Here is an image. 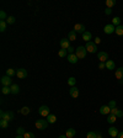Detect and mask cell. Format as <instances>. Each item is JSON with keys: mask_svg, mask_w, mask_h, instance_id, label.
I'll return each instance as SVG.
<instances>
[{"mask_svg": "<svg viewBox=\"0 0 123 138\" xmlns=\"http://www.w3.org/2000/svg\"><path fill=\"white\" fill-rule=\"evenodd\" d=\"M14 119H15V115L12 111H4V110L0 111V120H6V121L10 122Z\"/></svg>", "mask_w": 123, "mask_h": 138, "instance_id": "obj_1", "label": "cell"}, {"mask_svg": "<svg viewBox=\"0 0 123 138\" xmlns=\"http://www.w3.org/2000/svg\"><path fill=\"white\" fill-rule=\"evenodd\" d=\"M86 48L84 47V46H79L78 48H76V51H75V54H76V57L79 58V59H84L86 57Z\"/></svg>", "mask_w": 123, "mask_h": 138, "instance_id": "obj_2", "label": "cell"}, {"mask_svg": "<svg viewBox=\"0 0 123 138\" xmlns=\"http://www.w3.org/2000/svg\"><path fill=\"white\" fill-rule=\"evenodd\" d=\"M48 127V121L44 119H39L36 121V128H38V130H41V131H43V130H46Z\"/></svg>", "mask_w": 123, "mask_h": 138, "instance_id": "obj_3", "label": "cell"}, {"mask_svg": "<svg viewBox=\"0 0 123 138\" xmlns=\"http://www.w3.org/2000/svg\"><path fill=\"white\" fill-rule=\"evenodd\" d=\"M38 113H39L42 117H47L48 115H50V113H49V107L46 106V105H42V106L38 109Z\"/></svg>", "mask_w": 123, "mask_h": 138, "instance_id": "obj_4", "label": "cell"}, {"mask_svg": "<svg viewBox=\"0 0 123 138\" xmlns=\"http://www.w3.org/2000/svg\"><path fill=\"white\" fill-rule=\"evenodd\" d=\"M85 48L89 53H96V51H97V44H95L94 42H87Z\"/></svg>", "mask_w": 123, "mask_h": 138, "instance_id": "obj_5", "label": "cell"}, {"mask_svg": "<svg viewBox=\"0 0 123 138\" xmlns=\"http://www.w3.org/2000/svg\"><path fill=\"white\" fill-rule=\"evenodd\" d=\"M97 59L100 61L101 63H106L108 61V53H106V52H98L97 53Z\"/></svg>", "mask_w": 123, "mask_h": 138, "instance_id": "obj_6", "label": "cell"}, {"mask_svg": "<svg viewBox=\"0 0 123 138\" xmlns=\"http://www.w3.org/2000/svg\"><path fill=\"white\" fill-rule=\"evenodd\" d=\"M115 31H116V26H113L112 24H108L104 27V32L106 35H112V33H115Z\"/></svg>", "mask_w": 123, "mask_h": 138, "instance_id": "obj_7", "label": "cell"}, {"mask_svg": "<svg viewBox=\"0 0 123 138\" xmlns=\"http://www.w3.org/2000/svg\"><path fill=\"white\" fill-rule=\"evenodd\" d=\"M0 82H1V84H3V86H11L12 85V79L10 78V76H7V75L3 76Z\"/></svg>", "mask_w": 123, "mask_h": 138, "instance_id": "obj_8", "label": "cell"}, {"mask_svg": "<svg viewBox=\"0 0 123 138\" xmlns=\"http://www.w3.org/2000/svg\"><path fill=\"white\" fill-rule=\"evenodd\" d=\"M74 31L76 32V33H85L86 32V27L85 25H83V24H76V25L74 26Z\"/></svg>", "mask_w": 123, "mask_h": 138, "instance_id": "obj_9", "label": "cell"}, {"mask_svg": "<svg viewBox=\"0 0 123 138\" xmlns=\"http://www.w3.org/2000/svg\"><path fill=\"white\" fill-rule=\"evenodd\" d=\"M16 75H17L18 79H25V78H27V70L24 68H20L16 70Z\"/></svg>", "mask_w": 123, "mask_h": 138, "instance_id": "obj_10", "label": "cell"}, {"mask_svg": "<svg viewBox=\"0 0 123 138\" xmlns=\"http://www.w3.org/2000/svg\"><path fill=\"white\" fill-rule=\"evenodd\" d=\"M69 94H70V96L71 97H74V99H76L78 96H79V89L76 88V86H71L70 88V90H69Z\"/></svg>", "mask_w": 123, "mask_h": 138, "instance_id": "obj_11", "label": "cell"}, {"mask_svg": "<svg viewBox=\"0 0 123 138\" xmlns=\"http://www.w3.org/2000/svg\"><path fill=\"white\" fill-rule=\"evenodd\" d=\"M70 47V41L68 38H63L60 40V48L61 50H68Z\"/></svg>", "mask_w": 123, "mask_h": 138, "instance_id": "obj_12", "label": "cell"}, {"mask_svg": "<svg viewBox=\"0 0 123 138\" xmlns=\"http://www.w3.org/2000/svg\"><path fill=\"white\" fill-rule=\"evenodd\" d=\"M100 113L101 115H108L111 113V109L108 105H102V106L100 107Z\"/></svg>", "mask_w": 123, "mask_h": 138, "instance_id": "obj_13", "label": "cell"}, {"mask_svg": "<svg viewBox=\"0 0 123 138\" xmlns=\"http://www.w3.org/2000/svg\"><path fill=\"white\" fill-rule=\"evenodd\" d=\"M67 59H68V62L71 63V64H75V63L79 61V58L76 57V54H75V53H73V54H68Z\"/></svg>", "mask_w": 123, "mask_h": 138, "instance_id": "obj_14", "label": "cell"}, {"mask_svg": "<svg viewBox=\"0 0 123 138\" xmlns=\"http://www.w3.org/2000/svg\"><path fill=\"white\" fill-rule=\"evenodd\" d=\"M118 130H117L116 127H113V126H111L110 128H108V134H110L111 137H117L118 136Z\"/></svg>", "mask_w": 123, "mask_h": 138, "instance_id": "obj_15", "label": "cell"}, {"mask_svg": "<svg viewBox=\"0 0 123 138\" xmlns=\"http://www.w3.org/2000/svg\"><path fill=\"white\" fill-rule=\"evenodd\" d=\"M91 38H92V35H91V32L86 31L85 33H83V40H84V41H85L86 43H87V42H91Z\"/></svg>", "mask_w": 123, "mask_h": 138, "instance_id": "obj_16", "label": "cell"}, {"mask_svg": "<svg viewBox=\"0 0 123 138\" xmlns=\"http://www.w3.org/2000/svg\"><path fill=\"white\" fill-rule=\"evenodd\" d=\"M106 69H108V70H113V69H116V64L113 61H111L108 59L107 62H106Z\"/></svg>", "mask_w": 123, "mask_h": 138, "instance_id": "obj_17", "label": "cell"}, {"mask_svg": "<svg viewBox=\"0 0 123 138\" xmlns=\"http://www.w3.org/2000/svg\"><path fill=\"white\" fill-rule=\"evenodd\" d=\"M75 134H76V131H75L74 128H68L67 133H65V136H67L68 138H74L75 137Z\"/></svg>", "mask_w": 123, "mask_h": 138, "instance_id": "obj_18", "label": "cell"}, {"mask_svg": "<svg viewBox=\"0 0 123 138\" xmlns=\"http://www.w3.org/2000/svg\"><path fill=\"white\" fill-rule=\"evenodd\" d=\"M116 78L119 80H123V67H119L118 69H116Z\"/></svg>", "mask_w": 123, "mask_h": 138, "instance_id": "obj_19", "label": "cell"}, {"mask_svg": "<svg viewBox=\"0 0 123 138\" xmlns=\"http://www.w3.org/2000/svg\"><path fill=\"white\" fill-rule=\"evenodd\" d=\"M10 89H11V94H18L20 93V88H18L17 84H12L11 86H10Z\"/></svg>", "mask_w": 123, "mask_h": 138, "instance_id": "obj_20", "label": "cell"}, {"mask_svg": "<svg viewBox=\"0 0 123 138\" xmlns=\"http://www.w3.org/2000/svg\"><path fill=\"white\" fill-rule=\"evenodd\" d=\"M31 112V109L28 106H24L21 110H20V113H22L24 116H26V115H28V113Z\"/></svg>", "mask_w": 123, "mask_h": 138, "instance_id": "obj_21", "label": "cell"}, {"mask_svg": "<svg viewBox=\"0 0 123 138\" xmlns=\"http://www.w3.org/2000/svg\"><path fill=\"white\" fill-rule=\"evenodd\" d=\"M68 40L69 41H75L76 40V32L75 31H70L68 33Z\"/></svg>", "mask_w": 123, "mask_h": 138, "instance_id": "obj_22", "label": "cell"}, {"mask_svg": "<svg viewBox=\"0 0 123 138\" xmlns=\"http://www.w3.org/2000/svg\"><path fill=\"white\" fill-rule=\"evenodd\" d=\"M116 120H117V116H115V115H108V117H107V122H108V123H111V125H112V123H115V122H116Z\"/></svg>", "mask_w": 123, "mask_h": 138, "instance_id": "obj_23", "label": "cell"}, {"mask_svg": "<svg viewBox=\"0 0 123 138\" xmlns=\"http://www.w3.org/2000/svg\"><path fill=\"white\" fill-rule=\"evenodd\" d=\"M6 75L10 76V78H12L14 75H16V72H15V69H12V68L6 69Z\"/></svg>", "mask_w": 123, "mask_h": 138, "instance_id": "obj_24", "label": "cell"}, {"mask_svg": "<svg viewBox=\"0 0 123 138\" xmlns=\"http://www.w3.org/2000/svg\"><path fill=\"white\" fill-rule=\"evenodd\" d=\"M75 84H76V79L74 76H70L68 79V85H70V88H71V86H75Z\"/></svg>", "mask_w": 123, "mask_h": 138, "instance_id": "obj_25", "label": "cell"}, {"mask_svg": "<svg viewBox=\"0 0 123 138\" xmlns=\"http://www.w3.org/2000/svg\"><path fill=\"white\" fill-rule=\"evenodd\" d=\"M112 25L113 26H119L121 25V19H119V17H118V16H116V17H113V19H112Z\"/></svg>", "mask_w": 123, "mask_h": 138, "instance_id": "obj_26", "label": "cell"}, {"mask_svg": "<svg viewBox=\"0 0 123 138\" xmlns=\"http://www.w3.org/2000/svg\"><path fill=\"white\" fill-rule=\"evenodd\" d=\"M1 93L4 95H9V94H11V89H10V86H3Z\"/></svg>", "mask_w": 123, "mask_h": 138, "instance_id": "obj_27", "label": "cell"}, {"mask_svg": "<svg viewBox=\"0 0 123 138\" xmlns=\"http://www.w3.org/2000/svg\"><path fill=\"white\" fill-rule=\"evenodd\" d=\"M116 35H118V36H123V26L122 25H119V26H117L116 27Z\"/></svg>", "mask_w": 123, "mask_h": 138, "instance_id": "obj_28", "label": "cell"}, {"mask_svg": "<svg viewBox=\"0 0 123 138\" xmlns=\"http://www.w3.org/2000/svg\"><path fill=\"white\" fill-rule=\"evenodd\" d=\"M47 121H48V123H54L55 121H57V117H55L54 115H48L47 116Z\"/></svg>", "mask_w": 123, "mask_h": 138, "instance_id": "obj_29", "label": "cell"}, {"mask_svg": "<svg viewBox=\"0 0 123 138\" xmlns=\"http://www.w3.org/2000/svg\"><path fill=\"white\" fill-rule=\"evenodd\" d=\"M115 5H116V1H113V0H106V6L108 7V9H112Z\"/></svg>", "mask_w": 123, "mask_h": 138, "instance_id": "obj_30", "label": "cell"}, {"mask_svg": "<svg viewBox=\"0 0 123 138\" xmlns=\"http://www.w3.org/2000/svg\"><path fill=\"white\" fill-rule=\"evenodd\" d=\"M0 127H1V128H7V127H9V121H6V120H0Z\"/></svg>", "mask_w": 123, "mask_h": 138, "instance_id": "obj_31", "label": "cell"}, {"mask_svg": "<svg viewBox=\"0 0 123 138\" xmlns=\"http://www.w3.org/2000/svg\"><path fill=\"white\" fill-rule=\"evenodd\" d=\"M58 56L60 58H64V57H68V51L67 50H60L58 52Z\"/></svg>", "mask_w": 123, "mask_h": 138, "instance_id": "obj_32", "label": "cell"}, {"mask_svg": "<svg viewBox=\"0 0 123 138\" xmlns=\"http://www.w3.org/2000/svg\"><path fill=\"white\" fill-rule=\"evenodd\" d=\"M15 21H16L15 16H9L7 20H6V24H7V25H12V24H15Z\"/></svg>", "mask_w": 123, "mask_h": 138, "instance_id": "obj_33", "label": "cell"}, {"mask_svg": "<svg viewBox=\"0 0 123 138\" xmlns=\"http://www.w3.org/2000/svg\"><path fill=\"white\" fill-rule=\"evenodd\" d=\"M6 30V21H0V31L4 32Z\"/></svg>", "mask_w": 123, "mask_h": 138, "instance_id": "obj_34", "label": "cell"}, {"mask_svg": "<svg viewBox=\"0 0 123 138\" xmlns=\"http://www.w3.org/2000/svg\"><path fill=\"white\" fill-rule=\"evenodd\" d=\"M7 17H9V16H6L5 11H3V10H1V11H0V19H1V21H6Z\"/></svg>", "mask_w": 123, "mask_h": 138, "instance_id": "obj_35", "label": "cell"}, {"mask_svg": "<svg viewBox=\"0 0 123 138\" xmlns=\"http://www.w3.org/2000/svg\"><path fill=\"white\" fill-rule=\"evenodd\" d=\"M16 132H17L18 136H24L25 133H26V131H25V128H22V127H18L17 130H16Z\"/></svg>", "mask_w": 123, "mask_h": 138, "instance_id": "obj_36", "label": "cell"}, {"mask_svg": "<svg viewBox=\"0 0 123 138\" xmlns=\"http://www.w3.org/2000/svg\"><path fill=\"white\" fill-rule=\"evenodd\" d=\"M24 138H36V137H35V134L32 132H26L24 134Z\"/></svg>", "mask_w": 123, "mask_h": 138, "instance_id": "obj_37", "label": "cell"}, {"mask_svg": "<svg viewBox=\"0 0 123 138\" xmlns=\"http://www.w3.org/2000/svg\"><path fill=\"white\" fill-rule=\"evenodd\" d=\"M86 138H96V132H87L86 134Z\"/></svg>", "mask_w": 123, "mask_h": 138, "instance_id": "obj_38", "label": "cell"}, {"mask_svg": "<svg viewBox=\"0 0 123 138\" xmlns=\"http://www.w3.org/2000/svg\"><path fill=\"white\" fill-rule=\"evenodd\" d=\"M108 106H110V109H115V107H116V101L111 100L110 102H108Z\"/></svg>", "mask_w": 123, "mask_h": 138, "instance_id": "obj_39", "label": "cell"}, {"mask_svg": "<svg viewBox=\"0 0 123 138\" xmlns=\"http://www.w3.org/2000/svg\"><path fill=\"white\" fill-rule=\"evenodd\" d=\"M75 50H76V48H74V47H71V46H70V47H69V48H68V54H73L74 52H75Z\"/></svg>", "mask_w": 123, "mask_h": 138, "instance_id": "obj_40", "label": "cell"}, {"mask_svg": "<svg viewBox=\"0 0 123 138\" xmlns=\"http://www.w3.org/2000/svg\"><path fill=\"white\" fill-rule=\"evenodd\" d=\"M116 116L117 117H123V111H121L119 109L117 110V112H116Z\"/></svg>", "mask_w": 123, "mask_h": 138, "instance_id": "obj_41", "label": "cell"}, {"mask_svg": "<svg viewBox=\"0 0 123 138\" xmlns=\"http://www.w3.org/2000/svg\"><path fill=\"white\" fill-rule=\"evenodd\" d=\"M105 14H106V15H111V14H112V9H108V7H106V10H105Z\"/></svg>", "mask_w": 123, "mask_h": 138, "instance_id": "obj_42", "label": "cell"}, {"mask_svg": "<svg viewBox=\"0 0 123 138\" xmlns=\"http://www.w3.org/2000/svg\"><path fill=\"white\" fill-rule=\"evenodd\" d=\"M105 68H106V63L100 62V64H98V69H105Z\"/></svg>", "mask_w": 123, "mask_h": 138, "instance_id": "obj_43", "label": "cell"}, {"mask_svg": "<svg viewBox=\"0 0 123 138\" xmlns=\"http://www.w3.org/2000/svg\"><path fill=\"white\" fill-rule=\"evenodd\" d=\"M117 110H118V109H117V107H115V109H111V115H115V116H116V112H117Z\"/></svg>", "mask_w": 123, "mask_h": 138, "instance_id": "obj_44", "label": "cell"}, {"mask_svg": "<svg viewBox=\"0 0 123 138\" xmlns=\"http://www.w3.org/2000/svg\"><path fill=\"white\" fill-rule=\"evenodd\" d=\"M100 42H101V38H100V37H96V38H95V41H94V43H95V44H98Z\"/></svg>", "mask_w": 123, "mask_h": 138, "instance_id": "obj_45", "label": "cell"}, {"mask_svg": "<svg viewBox=\"0 0 123 138\" xmlns=\"http://www.w3.org/2000/svg\"><path fill=\"white\" fill-rule=\"evenodd\" d=\"M117 138H123V132H119L118 136H117Z\"/></svg>", "mask_w": 123, "mask_h": 138, "instance_id": "obj_46", "label": "cell"}, {"mask_svg": "<svg viewBox=\"0 0 123 138\" xmlns=\"http://www.w3.org/2000/svg\"><path fill=\"white\" fill-rule=\"evenodd\" d=\"M96 138H104V137L101 136V133H98V132H96Z\"/></svg>", "mask_w": 123, "mask_h": 138, "instance_id": "obj_47", "label": "cell"}, {"mask_svg": "<svg viewBox=\"0 0 123 138\" xmlns=\"http://www.w3.org/2000/svg\"><path fill=\"white\" fill-rule=\"evenodd\" d=\"M58 138H68V137H67V136H65V134H61V136H59V137H58Z\"/></svg>", "mask_w": 123, "mask_h": 138, "instance_id": "obj_48", "label": "cell"}, {"mask_svg": "<svg viewBox=\"0 0 123 138\" xmlns=\"http://www.w3.org/2000/svg\"><path fill=\"white\" fill-rule=\"evenodd\" d=\"M16 138H24V136H18V134H17V136H16Z\"/></svg>", "mask_w": 123, "mask_h": 138, "instance_id": "obj_49", "label": "cell"}, {"mask_svg": "<svg viewBox=\"0 0 123 138\" xmlns=\"http://www.w3.org/2000/svg\"><path fill=\"white\" fill-rule=\"evenodd\" d=\"M111 138H117V137H111Z\"/></svg>", "mask_w": 123, "mask_h": 138, "instance_id": "obj_50", "label": "cell"}]
</instances>
